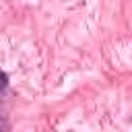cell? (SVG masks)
I'll return each mask as SVG.
<instances>
[{"mask_svg": "<svg viewBox=\"0 0 132 132\" xmlns=\"http://www.w3.org/2000/svg\"><path fill=\"white\" fill-rule=\"evenodd\" d=\"M6 85H8V76H6V72L0 68V91H4Z\"/></svg>", "mask_w": 132, "mask_h": 132, "instance_id": "1", "label": "cell"}, {"mask_svg": "<svg viewBox=\"0 0 132 132\" xmlns=\"http://www.w3.org/2000/svg\"><path fill=\"white\" fill-rule=\"evenodd\" d=\"M0 132H6V126H4V120H2V116H0Z\"/></svg>", "mask_w": 132, "mask_h": 132, "instance_id": "2", "label": "cell"}]
</instances>
